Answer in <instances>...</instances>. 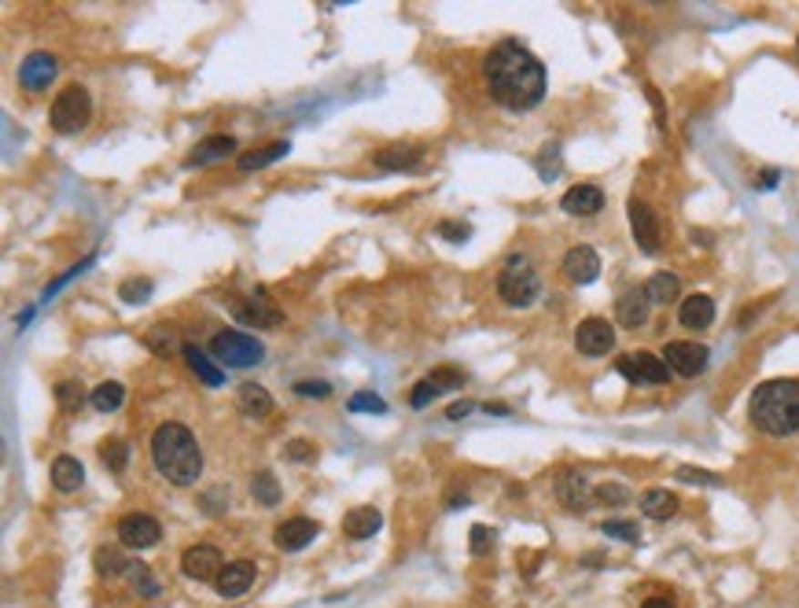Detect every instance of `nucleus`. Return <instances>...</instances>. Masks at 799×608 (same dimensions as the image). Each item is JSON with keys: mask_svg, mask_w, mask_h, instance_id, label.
<instances>
[{"mask_svg": "<svg viewBox=\"0 0 799 608\" xmlns=\"http://www.w3.org/2000/svg\"><path fill=\"white\" fill-rule=\"evenodd\" d=\"M181 572L196 582H218V575L225 572V557L218 546L210 542H200V546H189L181 553Z\"/></svg>", "mask_w": 799, "mask_h": 608, "instance_id": "6e6552de", "label": "nucleus"}, {"mask_svg": "<svg viewBox=\"0 0 799 608\" xmlns=\"http://www.w3.org/2000/svg\"><path fill=\"white\" fill-rule=\"evenodd\" d=\"M483 81L490 100L516 115L538 108L546 97V67L519 41H497L483 56Z\"/></svg>", "mask_w": 799, "mask_h": 608, "instance_id": "f257e3e1", "label": "nucleus"}, {"mask_svg": "<svg viewBox=\"0 0 799 608\" xmlns=\"http://www.w3.org/2000/svg\"><path fill=\"white\" fill-rule=\"evenodd\" d=\"M56 398H59L63 409H77L85 395H81V384H77V380H63V384H56Z\"/></svg>", "mask_w": 799, "mask_h": 608, "instance_id": "4c0bfd02", "label": "nucleus"}, {"mask_svg": "<svg viewBox=\"0 0 799 608\" xmlns=\"http://www.w3.org/2000/svg\"><path fill=\"white\" fill-rule=\"evenodd\" d=\"M649 306H652V299L645 295V288H634V292H627V295H619V303H615V321L623 325V328H641V325L649 321Z\"/></svg>", "mask_w": 799, "mask_h": 608, "instance_id": "a211bd4d", "label": "nucleus"}, {"mask_svg": "<svg viewBox=\"0 0 799 608\" xmlns=\"http://www.w3.org/2000/svg\"><path fill=\"white\" fill-rule=\"evenodd\" d=\"M641 608H674V601H671V597H663V593H656V597H645V601H641Z\"/></svg>", "mask_w": 799, "mask_h": 608, "instance_id": "09e8293b", "label": "nucleus"}, {"mask_svg": "<svg viewBox=\"0 0 799 608\" xmlns=\"http://www.w3.org/2000/svg\"><path fill=\"white\" fill-rule=\"evenodd\" d=\"M88 402H93V409H100V413H115V409L126 402V387H122V384H115V380H108V384L93 387V395H88Z\"/></svg>", "mask_w": 799, "mask_h": 608, "instance_id": "2f4dec72", "label": "nucleus"}, {"mask_svg": "<svg viewBox=\"0 0 799 608\" xmlns=\"http://www.w3.org/2000/svg\"><path fill=\"white\" fill-rule=\"evenodd\" d=\"M288 458H292V461H306V458H313V447L302 443V439H295V443L288 447Z\"/></svg>", "mask_w": 799, "mask_h": 608, "instance_id": "49530a36", "label": "nucleus"}, {"mask_svg": "<svg viewBox=\"0 0 799 608\" xmlns=\"http://www.w3.org/2000/svg\"><path fill=\"white\" fill-rule=\"evenodd\" d=\"M465 384H468V380H465L461 369H454V366H438V369H431V373L413 387L409 402L420 409V406H427L431 398H438L442 391H457V387H465Z\"/></svg>", "mask_w": 799, "mask_h": 608, "instance_id": "f8f14e48", "label": "nucleus"}, {"mask_svg": "<svg viewBox=\"0 0 799 608\" xmlns=\"http://www.w3.org/2000/svg\"><path fill=\"white\" fill-rule=\"evenodd\" d=\"M251 494L261 501V505H277L281 501V483L273 472H254L251 476Z\"/></svg>", "mask_w": 799, "mask_h": 608, "instance_id": "72a5a7b5", "label": "nucleus"}, {"mask_svg": "<svg viewBox=\"0 0 799 608\" xmlns=\"http://www.w3.org/2000/svg\"><path fill=\"white\" fill-rule=\"evenodd\" d=\"M313 539H317V520H306V516H292V520H284V524H277V531H273V542L284 553H299Z\"/></svg>", "mask_w": 799, "mask_h": 608, "instance_id": "2eb2a0df", "label": "nucleus"}, {"mask_svg": "<svg viewBox=\"0 0 799 608\" xmlns=\"http://www.w3.org/2000/svg\"><path fill=\"white\" fill-rule=\"evenodd\" d=\"M564 273H568V281H575V284H593L597 273H600V258H597V251L586 247V243L571 247V251L564 254Z\"/></svg>", "mask_w": 799, "mask_h": 608, "instance_id": "f3484780", "label": "nucleus"}, {"mask_svg": "<svg viewBox=\"0 0 799 608\" xmlns=\"http://www.w3.org/2000/svg\"><path fill=\"white\" fill-rule=\"evenodd\" d=\"M615 369L623 373L630 384H638V387H663V384L671 380L667 362H663V358H656V355H645V351L627 355V358H619V362H615Z\"/></svg>", "mask_w": 799, "mask_h": 608, "instance_id": "0eeeda50", "label": "nucleus"}, {"mask_svg": "<svg viewBox=\"0 0 799 608\" xmlns=\"http://www.w3.org/2000/svg\"><path fill=\"white\" fill-rule=\"evenodd\" d=\"M384 528V516H380V509H373V505H358V509H350L346 516H343V531L350 535V539H373L376 531Z\"/></svg>", "mask_w": 799, "mask_h": 608, "instance_id": "aec40b11", "label": "nucleus"}, {"mask_svg": "<svg viewBox=\"0 0 799 608\" xmlns=\"http://www.w3.org/2000/svg\"><path fill=\"white\" fill-rule=\"evenodd\" d=\"M85 483V469H81V461L77 458H56L52 461V487L56 490H77Z\"/></svg>", "mask_w": 799, "mask_h": 608, "instance_id": "c756f323", "label": "nucleus"}, {"mask_svg": "<svg viewBox=\"0 0 799 608\" xmlns=\"http://www.w3.org/2000/svg\"><path fill=\"white\" fill-rule=\"evenodd\" d=\"M232 314H236V321H243V325H258V328H273V325H281V314H277L270 303H265L261 295H254L251 303H236Z\"/></svg>", "mask_w": 799, "mask_h": 608, "instance_id": "b1692460", "label": "nucleus"}, {"mask_svg": "<svg viewBox=\"0 0 799 608\" xmlns=\"http://www.w3.org/2000/svg\"><path fill=\"white\" fill-rule=\"evenodd\" d=\"M752 420L766 436H792L799 431V380H766L752 391Z\"/></svg>", "mask_w": 799, "mask_h": 608, "instance_id": "7ed1b4c3", "label": "nucleus"}, {"mask_svg": "<svg viewBox=\"0 0 799 608\" xmlns=\"http://www.w3.org/2000/svg\"><path fill=\"white\" fill-rule=\"evenodd\" d=\"M380 170H391V173H402V170H413V166H420L424 162V151L416 148V144H391V148H384V151H376V159H373Z\"/></svg>", "mask_w": 799, "mask_h": 608, "instance_id": "5701e85b", "label": "nucleus"}, {"mask_svg": "<svg viewBox=\"0 0 799 608\" xmlns=\"http://www.w3.org/2000/svg\"><path fill=\"white\" fill-rule=\"evenodd\" d=\"M641 512L649 520H667L678 512V494L674 490H663V487H652L641 494Z\"/></svg>", "mask_w": 799, "mask_h": 608, "instance_id": "c85d7f7f", "label": "nucleus"}, {"mask_svg": "<svg viewBox=\"0 0 799 608\" xmlns=\"http://www.w3.org/2000/svg\"><path fill=\"white\" fill-rule=\"evenodd\" d=\"M560 207H564L568 214H575V218H589V214H597V211L604 207V192H600L597 185H575V189L564 192Z\"/></svg>", "mask_w": 799, "mask_h": 608, "instance_id": "412c9836", "label": "nucleus"}, {"mask_svg": "<svg viewBox=\"0 0 799 608\" xmlns=\"http://www.w3.org/2000/svg\"><path fill=\"white\" fill-rule=\"evenodd\" d=\"M630 229H634V240L645 254L660 251V218L645 200H630Z\"/></svg>", "mask_w": 799, "mask_h": 608, "instance_id": "4468645a", "label": "nucleus"}, {"mask_svg": "<svg viewBox=\"0 0 799 608\" xmlns=\"http://www.w3.org/2000/svg\"><path fill=\"white\" fill-rule=\"evenodd\" d=\"M151 461L155 469L173 483V487H192L203 476V450L192 428L181 420H166L155 428L151 436Z\"/></svg>", "mask_w": 799, "mask_h": 608, "instance_id": "f03ea898", "label": "nucleus"}, {"mask_svg": "<svg viewBox=\"0 0 799 608\" xmlns=\"http://www.w3.org/2000/svg\"><path fill=\"white\" fill-rule=\"evenodd\" d=\"M678 479L681 483H703V487H719L722 479L712 476V472H696V469H678Z\"/></svg>", "mask_w": 799, "mask_h": 608, "instance_id": "79ce46f5", "label": "nucleus"}, {"mask_svg": "<svg viewBox=\"0 0 799 608\" xmlns=\"http://www.w3.org/2000/svg\"><path fill=\"white\" fill-rule=\"evenodd\" d=\"M254 579H258V568H254L251 561H232V564H225V572L218 575L214 590H218V597H243V593L254 586Z\"/></svg>", "mask_w": 799, "mask_h": 608, "instance_id": "dca6fc26", "label": "nucleus"}, {"mask_svg": "<svg viewBox=\"0 0 799 608\" xmlns=\"http://www.w3.org/2000/svg\"><path fill=\"white\" fill-rule=\"evenodd\" d=\"M151 295V281H126L122 284V299L126 303H144Z\"/></svg>", "mask_w": 799, "mask_h": 608, "instance_id": "a19ab883", "label": "nucleus"}, {"mask_svg": "<svg viewBox=\"0 0 799 608\" xmlns=\"http://www.w3.org/2000/svg\"><path fill=\"white\" fill-rule=\"evenodd\" d=\"M236 406L247 413V417H270L273 413V395L265 391V387H258V384H243L240 387V395H236Z\"/></svg>", "mask_w": 799, "mask_h": 608, "instance_id": "bb28decb", "label": "nucleus"}, {"mask_svg": "<svg viewBox=\"0 0 799 608\" xmlns=\"http://www.w3.org/2000/svg\"><path fill=\"white\" fill-rule=\"evenodd\" d=\"M438 232L446 236V240H465V236H468V225H457V222H442V225H438Z\"/></svg>", "mask_w": 799, "mask_h": 608, "instance_id": "c03bdc74", "label": "nucleus"}, {"mask_svg": "<svg viewBox=\"0 0 799 608\" xmlns=\"http://www.w3.org/2000/svg\"><path fill=\"white\" fill-rule=\"evenodd\" d=\"M557 498H560V505H564V509L582 512V509L589 505V483H586V476H582V472H575V469L560 472V479H557Z\"/></svg>", "mask_w": 799, "mask_h": 608, "instance_id": "6ab92c4d", "label": "nucleus"}, {"mask_svg": "<svg viewBox=\"0 0 799 608\" xmlns=\"http://www.w3.org/2000/svg\"><path fill=\"white\" fill-rule=\"evenodd\" d=\"M472 409H476V406H472V402H454V406H450V409H446V417H450V420H461V417H468V413H472Z\"/></svg>", "mask_w": 799, "mask_h": 608, "instance_id": "de8ad7c7", "label": "nucleus"}, {"mask_svg": "<svg viewBox=\"0 0 799 608\" xmlns=\"http://www.w3.org/2000/svg\"><path fill=\"white\" fill-rule=\"evenodd\" d=\"M678 321L685 325V328H707L715 321V303L707 299V295H689L685 303H681V310H678Z\"/></svg>", "mask_w": 799, "mask_h": 608, "instance_id": "a878e982", "label": "nucleus"}, {"mask_svg": "<svg viewBox=\"0 0 799 608\" xmlns=\"http://www.w3.org/2000/svg\"><path fill=\"white\" fill-rule=\"evenodd\" d=\"M126 575H129V582H133V590H137L140 597H159V579L148 572V564H144V561H133Z\"/></svg>", "mask_w": 799, "mask_h": 608, "instance_id": "f704fd0d", "label": "nucleus"}, {"mask_svg": "<svg viewBox=\"0 0 799 608\" xmlns=\"http://www.w3.org/2000/svg\"><path fill=\"white\" fill-rule=\"evenodd\" d=\"M350 409L353 413H387V402L373 391H358V395H350Z\"/></svg>", "mask_w": 799, "mask_h": 608, "instance_id": "e433bc0d", "label": "nucleus"}, {"mask_svg": "<svg viewBox=\"0 0 799 608\" xmlns=\"http://www.w3.org/2000/svg\"><path fill=\"white\" fill-rule=\"evenodd\" d=\"M295 395H306V398L317 395V398H324V395H332V387H328V384H306V380H299V384H295Z\"/></svg>", "mask_w": 799, "mask_h": 608, "instance_id": "37998d69", "label": "nucleus"}, {"mask_svg": "<svg viewBox=\"0 0 799 608\" xmlns=\"http://www.w3.org/2000/svg\"><path fill=\"white\" fill-rule=\"evenodd\" d=\"M292 151V144L288 140H270L265 148H254V151H243L240 159H236V166L243 170V173H251V170H261V166H270V162H277L281 155H288Z\"/></svg>", "mask_w": 799, "mask_h": 608, "instance_id": "cd10ccee", "label": "nucleus"}, {"mask_svg": "<svg viewBox=\"0 0 799 608\" xmlns=\"http://www.w3.org/2000/svg\"><path fill=\"white\" fill-rule=\"evenodd\" d=\"M88 119H93V97H88L85 85H67V89L52 100V111H48V122L56 133L63 137H74L88 126Z\"/></svg>", "mask_w": 799, "mask_h": 608, "instance_id": "39448f33", "label": "nucleus"}, {"mask_svg": "<svg viewBox=\"0 0 799 608\" xmlns=\"http://www.w3.org/2000/svg\"><path fill=\"white\" fill-rule=\"evenodd\" d=\"M678 292H681V281H678L674 273H652V277H649V284H645V295H649L652 303H660V306L674 303V299H678Z\"/></svg>", "mask_w": 799, "mask_h": 608, "instance_id": "7c9ffc66", "label": "nucleus"}, {"mask_svg": "<svg viewBox=\"0 0 799 608\" xmlns=\"http://www.w3.org/2000/svg\"><path fill=\"white\" fill-rule=\"evenodd\" d=\"M575 346H579L586 358H604L611 346H615V328H611V321H604V317H586V321L575 328Z\"/></svg>", "mask_w": 799, "mask_h": 608, "instance_id": "9b49d317", "label": "nucleus"}, {"mask_svg": "<svg viewBox=\"0 0 799 608\" xmlns=\"http://www.w3.org/2000/svg\"><path fill=\"white\" fill-rule=\"evenodd\" d=\"M210 355H214L225 369H251V366H258V362L265 358V346H261L254 335H247V332L225 328V332H218V335L210 339Z\"/></svg>", "mask_w": 799, "mask_h": 608, "instance_id": "423d86ee", "label": "nucleus"}, {"mask_svg": "<svg viewBox=\"0 0 799 608\" xmlns=\"http://www.w3.org/2000/svg\"><path fill=\"white\" fill-rule=\"evenodd\" d=\"M490 542H494L490 528H476V531H472V553H483V550H487Z\"/></svg>", "mask_w": 799, "mask_h": 608, "instance_id": "a18cd8bd", "label": "nucleus"}, {"mask_svg": "<svg viewBox=\"0 0 799 608\" xmlns=\"http://www.w3.org/2000/svg\"><path fill=\"white\" fill-rule=\"evenodd\" d=\"M159 539H162V528H159V520L148 516V512H129V516L118 520V542L129 546V550H151Z\"/></svg>", "mask_w": 799, "mask_h": 608, "instance_id": "1a4fd4ad", "label": "nucleus"}, {"mask_svg": "<svg viewBox=\"0 0 799 608\" xmlns=\"http://www.w3.org/2000/svg\"><path fill=\"white\" fill-rule=\"evenodd\" d=\"M100 461H104L111 472H122V469L129 465V447H126V439H108V443H100Z\"/></svg>", "mask_w": 799, "mask_h": 608, "instance_id": "c9c22d12", "label": "nucleus"}, {"mask_svg": "<svg viewBox=\"0 0 799 608\" xmlns=\"http://www.w3.org/2000/svg\"><path fill=\"white\" fill-rule=\"evenodd\" d=\"M181 355H185L189 369H192L207 387H221V384H225V373H221V366H214L210 351H203V346H196V343H185Z\"/></svg>", "mask_w": 799, "mask_h": 608, "instance_id": "4be33fe9", "label": "nucleus"}, {"mask_svg": "<svg viewBox=\"0 0 799 608\" xmlns=\"http://www.w3.org/2000/svg\"><path fill=\"white\" fill-rule=\"evenodd\" d=\"M236 151V137H207L203 144H196V151L185 159V166H207V162H218V159H225V155H232Z\"/></svg>", "mask_w": 799, "mask_h": 608, "instance_id": "393cba45", "label": "nucleus"}, {"mask_svg": "<svg viewBox=\"0 0 799 608\" xmlns=\"http://www.w3.org/2000/svg\"><path fill=\"white\" fill-rule=\"evenodd\" d=\"M497 295H501V303H508V306H516V310L530 306V303L542 295V281H538L535 266H530L527 258L512 254L508 263H505V270H501V277H497Z\"/></svg>", "mask_w": 799, "mask_h": 608, "instance_id": "20e7f679", "label": "nucleus"}, {"mask_svg": "<svg viewBox=\"0 0 799 608\" xmlns=\"http://www.w3.org/2000/svg\"><path fill=\"white\" fill-rule=\"evenodd\" d=\"M597 498H600L604 505H627V501H630V490H627L623 483H604V487H597Z\"/></svg>", "mask_w": 799, "mask_h": 608, "instance_id": "ea45409f", "label": "nucleus"}, {"mask_svg": "<svg viewBox=\"0 0 799 608\" xmlns=\"http://www.w3.org/2000/svg\"><path fill=\"white\" fill-rule=\"evenodd\" d=\"M56 74H59V59H56L52 52H45V48L30 52V56L19 63V85H23L26 93L48 89V85L56 81Z\"/></svg>", "mask_w": 799, "mask_h": 608, "instance_id": "9d476101", "label": "nucleus"}, {"mask_svg": "<svg viewBox=\"0 0 799 608\" xmlns=\"http://www.w3.org/2000/svg\"><path fill=\"white\" fill-rule=\"evenodd\" d=\"M129 557H122V550H115V546H100L97 550V572L100 575H108V579H115V575H122V572H129Z\"/></svg>", "mask_w": 799, "mask_h": 608, "instance_id": "473e14b6", "label": "nucleus"}, {"mask_svg": "<svg viewBox=\"0 0 799 608\" xmlns=\"http://www.w3.org/2000/svg\"><path fill=\"white\" fill-rule=\"evenodd\" d=\"M663 362H667V369L671 373H678V376H696V373H703V366H707V346L703 343H667L663 346Z\"/></svg>", "mask_w": 799, "mask_h": 608, "instance_id": "ddd939ff", "label": "nucleus"}, {"mask_svg": "<svg viewBox=\"0 0 799 608\" xmlns=\"http://www.w3.org/2000/svg\"><path fill=\"white\" fill-rule=\"evenodd\" d=\"M600 528H604L608 539H623V542H638V539H641L638 528L627 524V520H608V524H600Z\"/></svg>", "mask_w": 799, "mask_h": 608, "instance_id": "58836bf2", "label": "nucleus"}]
</instances>
